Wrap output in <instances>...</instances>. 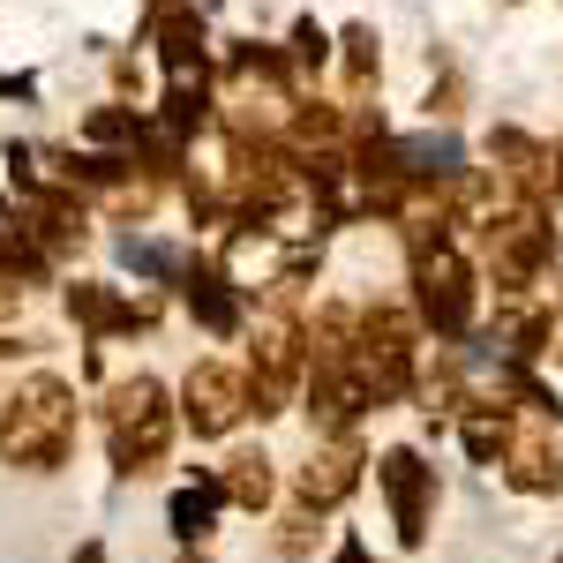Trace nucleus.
I'll return each instance as SVG.
<instances>
[{
    "label": "nucleus",
    "mask_w": 563,
    "mask_h": 563,
    "mask_svg": "<svg viewBox=\"0 0 563 563\" xmlns=\"http://www.w3.org/2000/svg\"><path fill=\"white\" fill-rule=\"evenodd\" d=\"M68 451H76V384H60L53 368H31L0 398V459L15 474H60Z\"/></svg>",
    "instance_id": "nucleus-1"
},
{
    "label": "nucleus",
    "mask_w": 563,
    "mask_h": 563,
    "mask_svg": "<svg viewBox=\"0 0 563 563\" xmlns=\"http://www.w3.org/2000/svg\"><path fill=\"white\" fill-rule=\"evenodd\" d=\"M106 451L121 474H151L166 451H174V398L158 376H121L106 390Z\"/></svg>",
    "instance_id": "nucleus-2"
},
{
    "label": "nucleus",
    "mask_w": 563,
    "mask_h": 563,
    "mask_svg": "<svg viewBox=\"0 0 563 563\" xmlns=\"http://www.w3.org/2000/svg\"><path fill=\"white\" fill-rule=\"evenodd\" d=\"M413 286H421V323H429L443 346L474 331L481 286H474V271H466V256H459L451 241H435V249H413Z\"/></svg>",
    "instance_id": "nucleus-3"
},
{
    "label": "nucleus",
    "mask_w": 563,
    "mask_h": 563,
    "mask_svg": "<svg viewBox=\"0 0 563 563\" xmlns=\"http://www.w3.org/2000/svg\"><path fill=\"white\" fill-rule=\"evenodd\" d=\"M249 390H256V413H278L308 376V346H301V323L278 308V316H263L256 323V346H249Z\"/></svg>",
    "instance_id": "nucleus-4"
},
{
    "label": "nucleus",
    "mask_w": 563,
    "mask_h": 563,
    "mask_svg": "<svg viewBox=\"0 0 563 563\" xmlns=\"http://www.w3.org/2000/svg\"><path fill=\"white\" fill-rule=\"evenodd\" d=\"M241 413H256V390L249 376L233 368V361H196L188 376H180V413L196 435H233L241 429Z\"/></svg>",
    "instance_id": "nucleus-5"
},
{
    "label": "nucleus",
    "mask_w": 563,
    "mask_h": 563,
    "mask_svg": "<svg viewBox=\"0 0 563 563\" xmlns=\"http://www.w3.org/2000/svg\"><path fill=\"white\" fill-rule=\"evenodd\" d=\"M376 488H384L390 504V526H398V549H429V519H435V466L413 451V443H398L376 459Z\"/></svg>",
    "instance_id": "nucleus-6"
},
{
    "label": "nucleus",
    "mask_w": 563,
    "mask_h": 563,
    "mask_svg": "<svg viewBox=\"0 0 563 563\" xmlns=\"http://www.w3.org/2000/svg\"><path fill=\"white\" fill-rule=\"evenodd\" d=\"M361 466H368V459H361L353 435H323V443H308V459L294 466V519H331L353 488H361Z\"/></svg>",
    "instance_id": "nucleus-7"
},
{
    "label": "nucleus",
    "mask_w": 563,
    "mask_h": 563,
    "mask_svg": "<svg viewBox=\"0 0 563 563\" xmlns=\"http://www.w3.org/2000/svg\"><path fill=\"white\" fill-rule=\"evenodd\" d=\"M496 466H504V481L519 496H556L563 488V459H556V443H549V429H511Z\"/></svg>",
    "instance_id": "nucleus-8"
},
{
    "label": "nucleus",
    "mask_w": 563,
    "mask_h": 563,
    "mask_svg": "<svg viewBox=\"0 0 563 563\" xmlns=\"http://www.w3.org/2000/svg\"><path fill=\"white\" fill-rule=\"evenodd\" d=\"M211 481H218V496H225L233 511H271V496H278V474H271V451H263V443H241Z\"/></svg>",
    "instance_id": "nucleus-9"
},
{
    "label": "nucleus",
    "mask_w": 563,
    "mask_h": 563,
    "mask_svg": "<svg viewBox=\"0 0 563 563\" xmlns=\"http://www.w3.org/2000/svg\"><path fill=\"white\" fill-rule=\"evenodd\" d=\"M459 443H466L474 466H496L504 443H511V413H504V398H459Z\"/></svg>",
    "instance_id": "nucleus-10"
},
{
    "label": "nucleus",
    "mask_w": 563,
    "mask_h": 563,
    "mask_svg": "<svg viewBox=\"0 0 563 563\" xmlns=\"http://www.w3.org/2000/svg\"><path fill=\"white\" fill-rule=\"evenodd\" d=\"M218 481L203 474V481H188V488H174V504H166V526H174V541L180 549H203V533L218 526Z\"/></svg>",
    "instance_id": "nucleus-11"
},
{
    "label": "nucleus",
    "mask_w": 563,
    "mask_h": 563,
    "mask_svg": "<svg viewBox=\"0 0 563 563\" xmlns=\"http://www.w3.org/2000/svg\"><path fill=\"white\" fill-rule=\"evenodd\" d=\"M188 308H196V323L218 331V339L241 323V301H233V286H225L218 271H188Z\"/></svg>",
    "instance_id": "nucleus-12"
},
{
    "label": "nucleus",
    "mask_w": 563,
    "mask_h": 563,
    "mask_svg": "<svg viewBox=\"0 0 563 563\" xmlns=\"http://www.w3.org/2000/svg\"><path fill=\"white\" fill-rule=\"evenodd\" d=\"M331 563H376V556H368V541H361V533H346V541H339V556H331Z\"/></svg>",
    "instance_id": "nucleus-13"
},
{
    "label": "nucleus",
    "mask_w": 563,
    "mask_h": 563,
    "mask_svg": "<svg viewBox=\"0 0 563 563\" xmlns=\"http://www.w3.org/2000/svg\"><path fill=\"white\" fill-rule=\"evenodd\" d=\"M68 563H106V549H98V541H84V549H76Z\"/></svg>",
    "instance_id": "nucleus-14"
},
{
    "label": "nucleus",
    "mask_w": 563,
    "mask_h": 563,
    "mask_svg": "<svg viewBox=\"0 0 563 563\" xmlns=\"http://www.w3.org/2000/svg\"><path fill=\"white\" fill-rule=\"evenodd\" d=\"M180 563H211V556H203V549H188V556H180Z\"/></svg>",
    "instance_id": "nucleus-15"
}]
</instances>
